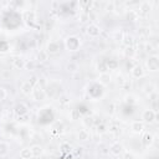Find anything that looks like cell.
Listing matches in <instances>:
<instances>
[{
  "instance_id": "cell-16",
  "label": "cell",
  "mask_w": 159,
  "mask_h": 159,
  "mask_svg": "<svg viewBox=\"0 0 159 159\" xmlns=\"http://www.w3.org/2000/svg\"><path fill=\"white\" fill-rule=\"evenodd\" d=\"M14 65H15V67H17V68H22L26 63H25L24 60H21V59H16V60H14Z\"/></svg>"
},
{
  "instance_id": "cell-24",
  "label": "cell",
  "mask_w": 159,
  "mask_h": 159,
  "mask_svg": "<svg viewBox=\"0 0 159 159\" xmlns=\"http://www.w3.org/2000/svg\"><path fill=\"white\" fill-rule=\"evenodd\" d=\"M124 159H133V156H132V154H129V153H127L124 156Z\"/></svg>"
},
{
  "instance_id": "cell-13",
  "label": "cell",
  "mask_w": 159,
  "mask_h": 159,
  "mask_svg": "<svg viewBox=\"0 0 159 159\" xmlns=\"http://www.w3.org/2000/svg\"><path fill=\"white\" fill-rule=\"evenodd\" d=\"M132 75L134 77H142L143 76V68L141 66H135L133 70H132Z\"/></svg>"
},
{
  "instance_id": "cell-1",
  "label": "cell",
  "mask_w": 159,
  "mask_h": 159,
  "mask_svg": "<svg viewBox=\"0 0 159 159\" xmlns=\"http://www.w3.org/2000/svg\"><path fill=\"white\" fill-rule=\"evenodd\" d=\"M142 118H143L144 122H147V123H152L153 121L156 119V112L152 111V109H147V111H144V112H143Z\"/></svg>"
},
{
  "instance_id": "cell-7",
  "label": "cell",
  "mask_w": 159,
  "mask_h": 159,
  "mask_svg": "<svg viewBox=\"0 0 159 159\" xmlns=\"http://www.w3.org/2000/svg\"><path fill=\"white\" fill-rule=\"evenodd\" d=\"M122 151H123V147L121 146L119 143H114L113 146L111 147V153L114 154V156H119V154L122 153Z\"/></svg>"
},
{
  "instance_id": "cell-26",
  "label": "cell",
  "mask_w": 159,
  "mask_h": 159,
  "mask_svg": "<svg viewBox=\"0 0 159 159\" xmlns=\"http://www.w3.org/2000/svg\"><path fill=\"white\" fill-rule=\"evenodd\" d=\"M100 130H101V132H103V130H105V127H103V126H101V127H98V132H100Z\"/></svg>"
},
{
  "instance_id": "cell-4",
  "label": "cell",
  "mask_w": 159,
  "mask_h": 159,
  "mask_svg": "<svg viewBox=\"0 0 159 159\" xmlns=\"http://www.w3.org/2000/svg\"><path fill=\"white\" fill-rule=\"evenodd\" d=\"M78 44L80 43H78V40L76 39V37H68L67 41H66V45H67V47L70 50H76Z\"/></svg>"
},
{
  "instance_id": "cell-21",
  "label": "cell",
  "mask_w": 159,
  "mask_h": 159,
  "mask_svg": "<svg viewBox=\"0 0 159 159\" xmlns=\"http://www.w3.org/2000/svg\"><path fill=\"white\" fill-rule=\"evenodd\" d=\"M67 70H68V71H72V72L76 71V70H77V65L76 63H72V62L68 63L67 65Z\"/></svg>"
},
{
  "instance_id": "cell-11",
  "label": "cell",
  "mask_w": 159,
  "mask_h": 159,
  "mask_svg": "<svg viewBox=\"0 0 159 159\" xmlns=\"http://www.w3.org/2000/svg\"><path fill=\"white\" fill-rule=\"evenodd\" d=\"M9 153V146L5 142H0V157H4Z\"/></svg>"
},
{
  "instance_id": "cell-12",
  "label": "cell",
  "mask_w": 159,
  "mask_h": 159,
  "mask_svg": "<svg viewBox=\"0 0 159 159\" xmlns=\"http://www.w3.org/2000/svg\"><path fill=\"white\" fill-rule=\"evenodd\" d=\"M77 135H78V139H80V141H87V139L90 138V134H88V132H87L86 129H81V130L78 132Z\"/></svg>"
},
{
  "instance_id": "cell-17",
  "label": "cell",
  "mask_w": 159,
  "mask_h": 159,
  "mask_svg": "<svg viewBox=\"0 0 159 159\" xmlns=\"http://www.w3.org/2000/svg\"><path fill=\"white\" fill-rule=\"evenodd\" d=\"M44 97H45V93H44V91L41 90V88L35 91V100H43Z\"/></svg>"
},
{
  "instance_id": "cell-19",
  "label": "cell",
  "mask_w": 159,
  "mask_h": 159,
  "mask_svg": "<svg viewBox=\"0 0 159 159\" xmlns=\"http://www.w3.org/2000/svg\"><path fill=\"white\" fill-rule=\"evenodd\" d=\"M153 90H154V86H153V85H147V86H146V90H144V92H146L147 95H151V93L153 92Z\"/></svg>"
},
{
  "instance_id": "cell-18",
  "label": "cell",
  "mask_w": 159,
  "mask_h": 159,
  "mask_svg": "<svg viewBox=\"0 0 159 159\" xmlns=\"http://www.w3.org/2000/svg\"><path fill=\"white\" fill-rule=\"evenodd\" d=\"M148 10H151V5H149V3H143L141 5V13L146 14V13H148Z\"/></svg>"
},
{
  "instance_id": "cell-14",
  "label": "cell",
  "mask_w": 159,
  "mask_h": 159,
  "mask_svg": "<svg viewBox=\"0 0 159 159\" xmlns=\"http://www.w3.org/2000/svg\"><path fill=\"white\" fill-rule=\"evenodd\" d=\"M109 81H111V76L108 73H102L100 76V82L102 85H107V83H109Z\"/></svg>"
},
{
  "instance_id": "cell-23",
  "label": "cell",
  "mask_w": 159,
  "mask_h": 159,
  "mask_svg": "<svg viewBox=\"0 0 159 159\" xmlns=\"http://www.w3.org/2000/svg\"><path fill=\"white\" fill-rule=\"evenodd\" d=\"M5 97H6V92H5V90H4V88H0V101L4 100Z\"/></svg>"
},
{
  "instance_id": "cell-15",
  "label": "cell",
  "mask_w": 159,
  "mask_h": 159,
  "mask_svg": "<svg viewBox=\"0 0 159 159\" xmlns=\"http://www.w3.org/2000/svg\"><path fill=\"white\" fill-rule=\"evenodd\" d=\"M15 112H16L17 114H20V117H21L22 114H26V113H27L26 106H25V105H19V106H16V109H15Z\"/></svg>"
},
{
  "instance_id": "cell-25",
  "label": "cell",
  "mask_w": 159,
  "mask_h": 159,
  "mask_svg": "<svg viewBox=\"0 0 159 159\" xmlns=\"http://www.w3.org/2000/svg\"><path fill=\"white\" fill-rule=\"evenodd\" d=\"M142 35H148L149 34V31H148V29H142Z\"/></svg>"
},
{
  "instance_id": "cell-2",
  "label": "cell",
  "mask_w": 159,
  "mask_h": 159,
  "mask_svg": "<svg viewBox=\"0 0 159 159\" xmlns=\"http://www.w3.org/2000/svg\"><path fill=\"white\" fill-rule=\"evenodd\" d=\"M100 32H101L100 27H98L96 24H91L87 27V34L90 36H92V37H97L98 35H100Z\"/></svg>"
},
{
  "instance_id": "cell-3",
  "label": "cell",
  "mask_w": 159,
  "mask_h": 159,
  "mask_svg": "<svg viewBox=\"0 0 159 159\" xmlns=\"http://www.w3.org/2000/svg\"><path fill=\"white\" fill-rule=\"evenodd\" d=\"M148 67L151 71H157L158 70V66H159V63H158V57L157 56H153V57H149L148 59Z\"/></svg>"
},
{
  "instance_id": "cell-9",
  "label": "cell",
  "mask_w": 159,
  "mask_h": 159,
  "mask_svg": "<svg viewBox=\"0 0 159 159\" xmlns=\"http://www.w3.org/2000/svg\"><path fill=\"white\" fill-rule=\"evenodd\" d=\"M60 50V44L59 43H50L47 46V52L50 54H56Z\"/></svg>"
},
{
  "instance_id": "cell-8",
  "label": "cell",
  "mask_w": 159,
  "mask_h": 159,
  "mask_svg": "<svg viewBox=\"0 0 159 159\" xmlns=\"http://www.w3.org/2000/svg\"><path fill=\"white\" fill-rule=\"evenodd\" d=\"M20 158L21 159H31L32 158V153L30 148H24L20 151Z\"/></svg>"
},
{
  "instance_id": "cell-20",
  "label": "cell",
  "mask_w": 159,
  "mask_h": 159,
  "mask_svg": "<svg viewBox=\"0 0 159 159\" xmlns=\"http://www.w3.org/2000/svg\"><path fill=\"white\" fill-rule=\"evenodd\" d=\"M37 59H39L40 61H45V60L47 59V54H46V52H40L39 55H37Z\"/></svg>"
},
{
  "instance_id": "cell-5",
  "label": "cell",
  "mask_w": 159,
  "mask_h": 159,
  "mask_svg": "<svg viewBox=\"0 0 159 159\" xmlns=\"http://www.w3.org/2000/svg\"><path fill=\"white\" fill-rule=\"evenodd\" d=\"M32 88H34V86H32L29 81H26L21 85V92L24 93V95H30L32 92Z\"/></svg>"
},
{
  "instance_id": "cell-10",
  "label": "cell",
  "mask_w": 159,
  "mask_h": 159,
  "mask_svg": "<svg viewBox=\"0 0 159 159\" xmlns=\"http://www.w3.org/2000/svg\"><path fill=\"white\" fill-rule=\"evenodd\" d=\"M31 153H32V157H40L41 154H43L44 152V149L41 146H32L31 148Z\"/></svg>"
},
{
  "instance_id": "cell-22",
  "label": "cell",
  "mask_w": 159,
  "mask_h": 159,
  "mask_svg": "<svg viewBox=\"0 0 159 159\" xmlns=\"http://www.w3.org/2000/svg\"><path fill=\"white\" fill-rule=\"evenodd\" d=\"M144 50H146V51H149V52H151V51H153L154 49H153V45L152 44H144Z\"/></svg>"
},
{
  "instance_id": "cell-6",
  "label": "cell",
  "mask_w": 159,
  "mask_h": 159,
  "mask_svg": "<svg viewBox=\"0 0 159 159\" xmlns=\"http://www.w3.org/2000/svg\"><path fill=\"white\" fill-rule=\"evenodd\" d=\"M143 127H144L143 122H139V121H134V122L132 123V130H133L134 133L142 132V130H143Z\"/></svg>"
}]
</instances>
